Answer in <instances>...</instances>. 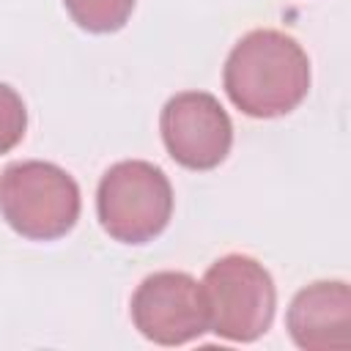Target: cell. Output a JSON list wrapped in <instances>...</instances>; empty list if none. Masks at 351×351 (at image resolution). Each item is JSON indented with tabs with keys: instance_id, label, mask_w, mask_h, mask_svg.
I'll use <instances>...</instances> for the list:
<instances>
[{
	"instance_id": "obj_1",
	"label": "cell",
	"mask_w": 351,
	"mask_h": 351,
	"mask_svg": "<svg viewBox=\"0 0 351 351\" xmlns=\"http://www.w3.org/2000/svg\"><path fill=\"white\" fill-rule=\"evenodd\" d=\"M222 85L233 107L244 115L280 118L304 101L310 90V58L282 30H250L230 49Z\"/></svg>"
},
{
	"instance_id": "obj_2",
	"label": "cell",
	"mask_w": 351,
	"mask_h": 351,
	"mask_svg": "<svg viewBox=\"0 0 351 351\" xmlns=\"http://www.w3.org/2000/svg\"><path fill=\"white\" fill-rule=\"evenodd\" d=\"M80 186L58 165L27 159L0 173V217L30 241H55L80 219Z\"/></svg>"
},
{
	"instance_id": "obj_3",
	"label": "cell",
	"mask_w": 351,
	"mask_h": 351,
	"mask_svg": "<svg viewBox=\"0 0 351 351\" xmlns=\"http://www.w3.org/2000/svg\"><path fill=\"white\" fill-rule=\"evenodd\" d=\"M96 214L110 239L145 244L156 239L173 217V186L162 167L145 159L115 162L99 181Z\"/></svg>"
},
{
	"instance_id": "obj_4",
	"label": "cell",
	"mask_w": 351,
	"mask_h": 351,
	"mask_svg": "<svg viewBox=\"0 0 351 351\" xmlns=\"http://www.w3.org/2000/svg\"><path fill=\"white\" fill-rule=\"evenodd\" d=\"M208 329L230 343H252L269 332L277 307V288L263 263L230 252L203 274Z\"/></svg>"
},
{
	"instance_id": "obj_5",
	"label": "cell",
	"mask_w": 351,
	"mask_h": 351,
	"mask_svg": "<svg viewBox=\"0 0 351 351\" xmlns=\"http://www.w3.org/2000/svg\"><path fill=\"white\" fill-rule=\"evenodd\" d=\"M132 324L156 346H184L208 332L203 285L186 271H154L132 293Z\"/></svg>"
},
{
	"instance_id": "obj_6",
	"label": "cell",
	"mask_w": 351,
	"mask_h": 351,
	"mask_svg": "<svg viewBox=\"0 0 351 351\" xmlns=\"http://www.w3.org/2000/svg\"><path fill=\"white\" fill-rule=\"evenodd\" d=\"M159 132L167 154L186 170H214L233 145V123L217 96L206 90H181L167 99L159 115Z\"/></svg>"
},
{
	"instance_id": "obj_7",
	"label": "cell",
	"mask_w": 351,
	"mask_h": 351,
	"mask_svg": "<svg viewBox=\"0 0 351 351\" xmlns=\"http://www.w3.org/2000/svg\"><path fill=\"white\" fill-rule=\"evenodd\" d=\"M291 340L304 351H346L351 346V288L318 280L302 288L285 313Z\"/></svg>"
},
{
	"instance_id": "obj_8",
	"label": "cell",
	"mask_w": 351,
	"mask_h": 351,
	"mask_svg": "<svg viewBox=\"0 0 351 351\" xmlns=\"http://www.w3.org/2000/svg\"><path fill=\"white\" fill-rule=\"evenodd\" d=\"M63 5L88 33H115L134 11V0H63Z\"/></svg>"
},
{
	"instance_id": "obj_9",
	"label": "cell",
	"mask_w": 351,
	"mask_h": 351,
	"mask_svg": "<svg viewBox=\"0 0 351 351\" xmlns=\"http://www.w3.org/2000/svg\"><path fill=\"white\" fill-rule=\"evenodd\" d=\"M25 129H27V110L22 96L11 85L0 82V156L19 145Z\"/></svg>"
}]
</instances>
